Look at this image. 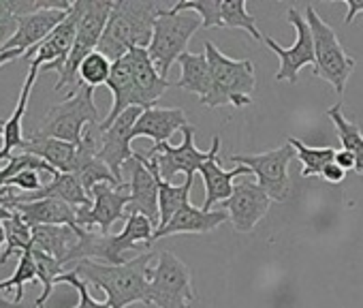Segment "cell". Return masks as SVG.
I'll return each instance as SVG.
<instances>
[{"mask_svg":"<svg viewBox=\"0 0 363 308\" xmlns=\"http://www.w3.org/2000/svg\"><path fill=\"white\" fill-rule=\"evenodd\" d=\"M154 259L156 253H141L122 265L84 259L75 265V272L84 282L99 287L111 308H126L137 302L150 304V263Z\"/></svg>","mask_w":363,"mask_h":308,"instance_id":"1","label":"cell"},{"mask_svg":"<svg viewBox=\"0 0 363 308\" xmlns=\"http://www.w3.org/2000/svg\"><path fill=\"white\" fill-rule=\"evenodd\" d=\"M160 9L162 7L154 0H116L99 52L116 62L133 48H147Z\"/></svg>","mask_w":363,"mask_h":308,"instance_id":"2","label":"cell"},{"mask_svg":"<svg viewBox=\"0 0 363 308\" xmlns=\"http://www.w3.org/2000/svg\"><path fill=\"white\" fill-rule=\"evenodd\" d=\"M154 231L156 225L143 216V214H128L124 229L116 236L96 233V231H82L77 246L69 255L71 261H99L105 265H122L126 263L124 253L126 251H141L154 244Z\"/></svg>","mask_w":363,"mask_h":308,"instance_id":"3","label":"cell"},{"mask_svg":"<svg viewBox=\"0 0 363 308\" xmlns=\"http://www.w3.org/2000/svg\"><path fill=\"white\" fill-rule=\"evenodd\" d=\"M203 52L212 71V94L203 103L206 107H246L252 103V92L257 88V73L252 60H233L220 52L212 41H203Z\"/></svg>","mask_w":363,"mask_h":308,"instance_id":"4","label":"cell"},{"mask_svg":"<svg viewBox=\"0 0 363 308\" xmlns=\"http://www.w3.org/2000/svg\"><path fill=\"white\" fill-rule=\"evenodd\" d=\"M79 3V24H77V37L75 45L58 73V82L54 86L56 92L65 88H73V92L79 88V65L86 56L99 50L101 37L105 33L107 20L111 16L113 3L111 0H77Z\"/></svg>","mask_w":363,"mask_h":308,"instance_id":"5","label":"cell"},{"mask_svg":"<svg viewBox=\"0 0 363 308\" xmlns=\"http://www.w3.org/2000/svg\"><path fill=\"white\" fill-rule=\"evenodd\" d=\"M203 26V20L193 13V11H182V13H171L169 9H160L156 22H154V33L152 41L147 45V54L158 69V73L167 79L173 62L182 54H186V48L193 39V35Z\"/></svg>","mask_w":363,"mask_h":308,"instance_id":"6","label":"cell"},{"mask_svg":"<svg viewBox=\"0 0 363 308\" xmlns=\"http://www.w3.org/2000/svg\"><path fill=\"white\" fill-rule=\"evenodd\" d=\"M101 122L103 120L94 105V90L79 84L75 92H71L60 105H54L45 114L37 133L79 145L86 135V128L101 126Z\"/></svg>","mask_w":363,"mask_h":308,"instance_id":"7","label":"cell"},{"mask_svg":"<svg viewBox=\"0 0 363 308\" xmlns=\"http://www.w3.org/2000/svg\"><path fill=\"white\" fill-rule=\"evenodd\" d=\"M195 297L193 270L171 251H160L150 268V306L193 308Z\"/></svg>","mask_w":363,"mask_h":308,"instance_id":"8","label":"cell"},{"mask_svg":"<svg viewBox=\"0 0 363 308\" xmlns=\"http://www.w3.org/2000/svg\"><path fill=\"white\" fill-rule=\"evenodd\" d=\"M306 20L314 37V54H316L314 75L325 79L329 86H333L335 94H344L346 82L352 75L357 60L346 54L344 45L337 41L335 31L316 13L314 7L306 9Z\"/></svg>","mask_w":363,"mask_h":308,"instance_id":"9","label":"cell"},{"mask_svg":"<svg viewBox=\"0 0 363 308\" xmlns=\"http://www.w3.org/2000/svg\"><path fill=\"white\" fill-rule=\"evenodd\" d=\"M182 143L179 145H171V143H158L152 145L150 150L143 152V159L147 163L150 170L158 172L160 180L169 182L175 174H184V176H195L216 152V148H220V137L214 135L212 137V148L208 152L199 150L195 145V126L186 124L182 128Z\"/></svg>","mask_w":363,"mask_h":308,"instance_id":"10","label":"cell"},{"mask_svg":"<svg viewBox=\"0 0 363 308\" xmlns=\"http://www.w3.org/2000/svg\"><path fill=\"white\" fill-rule=\"evenodd\" d=\"M297 157L291 143H284L276 150L259 152V154H233L231 163L244 165L250 174L257 176V185L272 197V202H284L291 193L289 163Z\"/></svg>","mask_w":363,"mask_h":308,"instance_id":"11","label":"cell"},{"mask_svg":"<svg viewBox=\"0 0 363 308\" xmlns=\"http://www.w3.org/2000/svg\"><path fill=\"white\" fill-rule=\"evenodd\" d=\"M171 13L193 11L203 20V28H242L255 41H263V35L257 28V18L248 13L246 0H179Z\"/></svg>","mask_w":363,"mask_h":308,"instance_id":"12","label":"cell"},{"mask_svg":"<svg viewBox=\"0 0 363 308\" xmlns=\"http://www.w3.org/2000/svg\"><path fill=\"white\" fill-rule=\"evenodd\" d=\"M286 20L289 24L295 28V43L291 48H282L276 39L272 37H263V41L267 43V48L280 58V69L274 75L276 82H289V84H297L299 73L303 67H316V54H314V37L310 31V24L306 20V16H301L297 9H289L286 11Z\"/></svg>","mask_w":363,"mask_h":308,"instance_id":"13","label":"cell"},{"mask_svg":"<svg viewBox=\"0 0 363 308\" xmlns=\"http://www.w3.org/2000/svg\"><path fill=\"white\" fill-rule=\"evenodd\" d=\"M92 206L77 210V223L84 231H94L107 236L113 223L128 219L130 193L128 185H96L90 193Z\"/></svg>","mask_w":363,"mask_h":308,"instance_id":"14","label":"cell"},{"mask_svg":"<svg viewBox=\"0 0 363 308\" xmlns=\"http://www.w3.org/2000/svg\"><path fill=\"white\" fill-rule=\"evenodd\" d=\"M77 24H79V3H73L67 20L37 48L28 50L24 60L30 58V69H45V71H56L60 73L77 37Z\"/></svg>","mask_w":363,"mask_h":308,"instance_id":"15","label":"cell"},{"mask_svg":"<svg viewBox=\"0 0 363 308\" xmlns=\"http://www.w3.org/2000/svg\"><path fill=\"white\" fill-rule=\"evenodd\" d=\"M141 111L143 109H139V107H130L120 118H116V122L109 128L99 131L101 133V139H99V159L111 170V174L120 182H122L124 165L135 157V152L130 148V141H133L135 122L139 120Z\"/></svg>","mask_w":363,"mask_h":308,"instance_id":"16","label":"cell"},{"mask_svg":"<svg viewBox=\"0 0 363 308\" xmlns=\"http://www.w3.org/2000/svg\"><path fill=\"white\" fill-rule=\"evenodd\" d=\"M269 206L272 197L257 182H242L233 189V195L223 204V210L229 212V221L235 231L250 233L267 214Z\"/></svg>","mask_w":363,"mask_h":308,"instance_id":"17","label":"cell"},{"mask_svg":"<svg viewBox=\"0 0 363 308\" xmlns=\"http://www.w3.org/2000/svg\"><path fill=\"white\" fill-rule=\"evenodd\" d=\"M124 170L130 172L128 214H143L158 227V180L145 165L143 154L135 152V157L124 165Z\"/></svg>","mask_w":363,"mask_h":308,"instance_id":"18","label":"cell"},{"mask_svg":"<svg viewBox=\"0 0 363 308\" xmlns=\"http://www.w3.org/2000/svg\"><path fill=\"white\" fill-rule=\"evenodd\" d=\"M189 124V118L184 109L179 107H150L143 109L139 120L133 128V139L137 137H150L154 145L169 143V137H173L175 131H182Z\"/></svg>","mask_w":363,"mask_h":308,"instance_id":"19","label":"cell"},{"mask_svg":"<svg viewBox=\"0 0 363 308\" xmlns=\"http://www.w3.org/2000/svg\"><path fill=\"white\" fill-rule=\"evenodd\" d=\"M71 9H45L33 16H24L18 20V33L16 37L3 48V50H33L41 41H45L69 16Z\"/></svg>","mask_w":363,"mask_h":308,"instance_id":"20","label":"cell"},{"mask_svg":"<svg viewBox=\"0 0 363 308\" xmlns=\"http://www.w3.org/2000/svg\"><path fill=\"white\" fill-rule=\"evenodd\" d=\"M130 58V67H133V79H135V88H137V99H139V107L141 109H150L154 107V103L164 94V90L171 86L154 67L147 48H133L128 52Z\"/></svg>","mask_w":363,"mask_h":308,"instance_id":"21","label":"cell"},{"mask_svg":"<svg viewBox=\"0 0 363 308\" xmlns=\"http://www.w3.org/2000/svg\"><path fill=\"white\" fill-rule=\"evenodd\" d=\"M229 221L227 210H203L193 204H186L162 229L154 231V240L177 236V233H210Z\"/></svg>","mask_w":363,"mask_h":308,"instance_id":"22","label":"cell"},{"mask_svg":"<svg viewBox=\"0 0 363 308\" xmlns=\"http://www.w3.org/2000/svg\"><path fill=\"white\" fill-rule=\"evenodd\" d=\"M11 212H18L30 229L39 225H67L77 233L84 231L77 223V208L60 199H37L28 204H13Z\"/></svg>","mask_w":363,"mask_h":308,"instance_id":"23","label":"cell"},{"mask_svg":"<svg viewBox=\"0 0 363 308\" xmlns=\"http://www.w3.org/2000/svg\"><path fill=\"white\" fill-rule=\"evenodd\" d=\"M107 88H109L111 94H113V103H111L109 114H107L105 120L101 122L99 131L109 128V126L116 122V118H120L126 109L139 107V99H137V88H135L133 67H130L128 54H126L124 58H120V60L113 62L111 75H109V82H107ZM139 109H141V107H139Z\"/></svg>","mask_w":363,"mask_h":308,"instance_id":"24","label":"cell"},{"mask_svg":"<svg viewBox=\"0 0 363 308\" xmlns=\"http://www.w3.org/2000/svg\"><path fill=\"white\" fill-rule=\"evenodd\" d=\"M77 150H79V145H75V143L54 139V137H45V135H39V133H33L20 145V152L35 154V157L43 159L45 163H50L60 174H73L75 172Z\"/></svg>","mask_w":363,"mask_h":308,"instance_id":"25","label":"cell"},{"mask_svg":"<svg viewBox=\"0 0 363 308\" xmlns=\"http://www.w3.org/2000/svg\"><path fill=\"white\" fill-rule=\"evenodd\" d=\"M218 152L220 148H216V152L210 157V161L199 170L203 182H206V202H203V210H214L216 204H225L231 195H233V180L238 176H248L250 170L244 165H238L233 170H223L218 163Z\"/></svg>","mask_w":363,"mask_h":308,"instance_id":"26","label":"cell"},{"mask_svg":"<svg viewBox=\"0 0 363 308\" xmlns=\"http://www.w3.org/2000/svg\"><path fill=\"white\" fill-rule=\"evenodd\" d=\"M39 77V71L37 69H30L24 86H22V92H20V99H18V105L13 109V114L3 120L0 118V137H3V148H0V163H5L11 159V154L20 150V145L24 143V131H22V122H24V114H26V107H28V101H30V92H33V86Z\"/></svg>","mask_w":363,"mask_h":308,"instance_id":"27","label":"cell"},{"mask_svg":"<svg viewBox=\"0 0 363 308\" xmlns=\"http://www.w3.org/2000/svg\"><path fill=\"white\" fill-rule=\"evenodd\" d=\"M177 65H179L182 75L175 82V88L193 92V94L199 97L201 103H206L208 97L212 94V71H210L206 52H199V54L186 52V54H182L177 58Z\"/></svg>","mask_w":363,"mask_h":308,"instance_id":"28","label":"cell"},{"mask_svg":"<svg viewBox=\"0 0 363 308\" xmlns=\"http://www.w3.org/2000/svg\"><path fill=\"white\" fill-rule=\"evenodd\" d=\"M79 236L75 229L67 225H39L33 227V248L52 255L62 265L69 263V255L79 242Z\"/></svg>","mask_w":363,"mask_h":308,"instance_id":"29","label":"cell"},{"mask_svg":"<svg viewBox=\"0 0 363 308\" xmlns=\"http://www.w3.org/2000/svg\"><path fill=\"white\" fill-rule=\"evenodd\" d=\"M145 161V159H143ZM147 165V163H145ZM152 174L156 176L158 180V227L156 229H162L164 225H169V221L184 208L186 204H191V189H193V182H195V176H186L184 185L179 187H173L171 182H164L160 180L158 172L152 170Z\"/></svg>","mask_w":363,"mask_h":308,"instance_id":"30","label":"cell"},{"mask_svg":"<svg viewBox=\"0 0 363 308\" xmlns=\"http://www.w3.org/2000/svg\"><path fill=\"white\" fill-rule=\"evenodd\" d=\"M327 118L335 124L337 137L342 141V150L350 152L357 159V174L363 176V133H361V128L344 116L342 103H335L333 107H329Z\"/></svg>","mask_w":363,"mask_h":308,"instance_id":"31","label":"cell"},{"mask_svg":"<svg viewBox=\"0 0 363 308\" xmlns=\"http://www.w3.org/2000/svg\"><path fill=\"white\" fill-rule=\"evenodd\" d=\"M286 143L293 145L297 159L301 161V176L303 178L320 176L323 170H325V165H329L335 159V154H337L335 148H314V145H306L297 137H289Z\"/></svg>","mask_w":363,"mask_h":308,"instance_id":"32","label":"cell"},{"mask_svg":"<svg viewBox=\"0 0 363 308\" xmlns=\"http://www.w3.org/2000/svg\"><path fill=\"white\" fill-rule=\"evenodd\" d=\"M5 233H7V248L0 255V265H5L11 255H22L26 251H33V229L24 223V219L13 212L9 221H5Z\"/></svg>","mask_w":363,"mask_h":308,"instance_id":"33","label":"cell"},{"mask_svg":"<svg viewBox=\"0 0 363 308\" xmlns=\"http://www.w3.org/2000/svg\"><path fill=\"white\" fill-rule=\"evenodd\" d=\"M33 257H35V265H37V276L43 285V291L37 297V308H43V304L50 299V295L54 291V285L58 282V276L65 274V270H62L65 265L58 259H54L52 255L41 253L37 248H33Z\"/></svg>","mask_w":363,"mask_h":308,"instance_id":"34","label":"cell"},{"mask_svg":"<svg viewBox=\"0 0 363 308\" xmlns=\"http://www.w3.org/2000/svg\"><path fill=\"white\" fill-rule=\"evenodd\" d=\"M111 67H113V62L107 56H103L99 50L92 52L79 65V73H77L79 75V84H84V86H88L92 90H96L103 84L107 86L109 75H111Z\"/></svg>","mask_w":363,"mask_h":308,"instance_id":"35","label":"cell"},{"mask_svg":"<svg viewBox=\"0 0 363 308\" xmlns=\"http://www.w3.org/2000/svg\"><path fill=\"white\" fill-rule=\"evenodd\" d=\"M35 280H39L35 257H33V251H26V253L18 255V268H16L13 276H9L7 280H0V293L9 291L13 287L16 289V302L20 304L22 297H24V285L35 282Z\"/></svg>","mask_w":363,"mask_h":308,"instance_id":"36","label":"cell"},{"mask_svg":"<svg viewBox=\"0 0 363 308\" xmlns=\"http://www.w3.org/2000/svg\"><path fill=\"white\" fill-rule=\"evenodd\" d=\"M58 282H67V285H71V287L77 291L79 302H77L75 306H71V308H111L107 302H96V299L90 295V291H88V282H84V280L77 276V272H75V270L60 274V276H58Z\"/></svg>","mask_w":363,"mask_h":308,"instance_id":"37","label":"cell"},{"mask_svg":"<svg viewBox=\"0 0 363 308\" xmlns=\"http://www.w3.org/2000/svg\"><path fill=\"white\" fill-rule=\"evenodd\" d=\"M43 185H45V182L41 180V172H35V170L20 172L18 176L9 178V180L5 182V187H9V189H18V191L26 193V195H28V193H37Z\"/></svg>","mask_w":363,"mask_h":308,"instance_id":"38","label":"cell"},{"mask_svg":"<svg viewBox=\"0 0 363 308\" xmlns=\"http://www.w3.org/2000/svg\"><path fill=\"white\" fill-rule=\"evenodd\" d=\"M320 178H323L325 182H329V185H340V182L346 178V172H344L335 161H331L329 165H325V170H323Z\"/></svg>","mask_w":363,"mask_h":308,"instance_id":"39","label":"cell"},{"mask_svg":"<svg viewBox=\"0 0 363 308\" xmlns=\"http://www.w3.org/2000/svg\"><path fill=\"white\" fill-rule=\"evenodd\" d=\"M340 3H342V5H346V9H348L344 24H346V26H350V24L354 22V18H357L359 13H363V0H340Z\"/></svg>","mask_w":363,"mask_h":308,"instance_id":"40","label":"cell"},{"mask_svg":"<svg viewBox=\"0 0 363 308\" xmlns=\"http://www.w3.org/2000/svg\"><path fill=\"white\" fill-rule=\"evenodd\" d=\"M344 172H357V159L352 157L350 152H346V150H337V154H335V159H333Z\"/></svg>","mask_w":363,"mask_h":308,"instance_id":"41","label":"cell"},{"mask_svg":"<svg viewBox=\"0 0 363 308\" xmlns=\"http://www.w3.org/2000/svg\"><path fill=\"white\" fill-rule=\"evenodd\" d=\"M24 56H26L24 50H0V67L7 62H13L18 58H24Z\"/></svg>","mask_w":363,"mask_h":308,"instance_id":"42","label":"cell"},{"mask_svg":"<svg viewBox=\"0 0 363 308\" xmlns=\"http://www.w3.org/2000/svg\"><path fill=\"white\" fill-rule=\"evenodd\" d=\"M0 308H22L18 302H11V299H7L3 293H0Z\"/></svg>","mask_w":363,"mask_h":308,"instance_id":"43","label":"cell"},{"mask_svg":"<svg viewBox=\"0 0 363 308\" xmlns=\"http://www.w3.org/2000/svg\"><path fill=\"white\" fill-rule=\"evenodd\" d=\"M3 244H7V233H5V221H0V251H3Z\"/></svg>","mask_w":363,"mask_h":308,"instance_id":"44","label":"cell"},{"mask_svg":"<svg viewBox=\"0 0 363 308\" xmlns=\"http://www.w3.org/2000/svg\"><path fill=\"white\" fill-rule=\"evenodd\" d=\"M11 210H7V208H3V206H0V221H9L11 219Z\"/></svg>","mask_w":363,"mask_h":308,"instance_id":"45","label":"cell"},{"mask_svg":"<svg viewBox=\"0 0 363 308\" xmlns=\"http://www.w3.org/2000/svg\"><path fill=\"white\" fill-rule=\"evenodd\" d=\"M3 167H5V165H3V163H0V172H3ZM0 189H3V187H0Z\"/></svg>","mask_w":363,"mask_h":308,"instance_id":"46","label":"cell"}]
</instances>
